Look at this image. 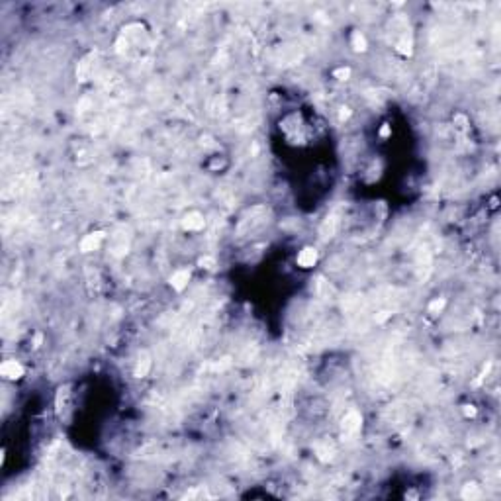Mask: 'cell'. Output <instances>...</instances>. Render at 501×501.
I'll use <instances>...</instances> for the list:
<instances>
[{"instance_id":"obj_1","label":"cell","mask_w":501,"mask_h":501,"mask_svg":"<svg viewBox=\"0 0 501 501\" xmlns=\"http://www.w3.org/2000/svg\"><path fill=\"white\" fill-rule=\"evenodd\" d=\"M360 413L358 411H349L343 419V437H355L360 431Z\"/></svg>"},{"instance_id":"obj_2","label":"cell","mask_w":501,"mask_h":501,"mask_svg":"<svg viewBox=\"0 0 501 501\" xmlns=\"http://www.w3.org/2000/svg\"><path fill=\"white\" fill-rule=\"evenodd\" d=\"M0 372H2V376L8 378V380H18V378L24 376V366H22L20 362H16V360H6V362L0 366Z\"/></svg>"},{"instance_id":"obj_3","label":"cell","mask_w":501,"mask_h":501,"mask_svg":"<svg viewBox=\"0 0 501 501\" xmlns=\"http://www.w3.org/2000/svg\"><path fill=\"white\" fill-rule=\"evenodd\" d=\"M204 225H206V221L200 212H188L182 219V227L186 231H200V229H204Z\"/></svg>"},{"instance_id":"obj_4","label":"cell","mask_w":501,"mask_h":501,"mask_svg":"<svg viewBox=\"0 0 501 501\" xmlns=\"http://www.w3.org/2000/svg\"><path fill=\"white\" fill-rule=\"evenodd\" d=\"M102 239H104V233H102V231H96V233H90V235H86V237L80 241V251H82V253H90V251H96V249L100 247Z\"/></svg>"},{"instance_id":"obj_5","label":"cell","mask_w":501,"mask_h":501,"mask_svg":"<svg viewBox=\"0 0 501 501\" xmlns=\"http://www.w3.org/2000/svg\"><path fill=\"white\" fill-rule=\"evenodd\" d=\"M315 263H317V251L313 247H304L300 251V255H298V264L302 268H310Z\"/></svg>"},{"instance_id":"obj_6","label":"cell","mask_w":501,"mask_h":501,"mask_svg":"<svg viewBox=\"0 0 501 501\" xmlns=\"http://www.w3.org/2000/svg\"><path fill=\"white\" fill-rule=\"evenodd\" d=\"M188 280H190V270H188V268H180V270H176V272L172 274L170 286L180 292V290H184V288L188 286Z\"/></svg>"},{"instance_id":"obj_7","label":"cell","mask_w":501,"mask_h":501,"mask_svg":"<svg viewBox=\"0 0 501 501\" xmlns=\"http://www.w3.org/2000/svg\"><path fill=\"white\" fill-rule=\"evenodd\" d=\"M149 370H151V355L143 351L139 358H137V364H135V376L137 378H145L147 374H149Z\"/></svg>"},{"instance_id":"obj_8","label":"cell","mask_w":501,"mask_h":501,"mask_svg":"<svg viewBox=\"0 0 501 501\" xmlns=\"http://www.w3.org/2000/svg\"><path fill=\"white\" fill-rule=\"evenodd\" d=\"M460 496H462V500H468V501L480 500V498H482V490H480L478 484H466V486L462 488Z\"/></svg>"},{"instance_id":"obj_9","label":"cell","mask_w":501,"mask_h":501,"mask_svg":"<svg viewBox=\"0 0 501 501\" xmlns=\"http://www.w3.org/2000/svg\"><path fill=\"white\" fill-rule=\"evenodd\" d=\"M335 229H337V217H335V215H329V217L323 221V225H321V235L325 239L331 237L335 233Z\"/></svg>"},{"instance_id":"obj_10","label":"cell","mask_w":501,"mask_h":501,"mask_svg":"<svg viewBox=\"0 0 501 501\" xmlns=\"http://www.w3.org/2000/svg\"><path fill=\"white\" fill-rule=\"evenodd\" d=\"M353 49L355 51H366V39L360 31H355L353 33Z\"/></svg>"},{"instance_id":"obj_11","label":"cell","mask_w":501,"mask_h":501,"mask_svg":"<svg viewBox=\"0 0 501 501\" xmlns=\"http://www.w3.org/2000/svg\"><path fill=\"white\" fill-rule=\"evenodd\" d=\"M443 308H445V300H443V298H441V300H433V302L429 304V313L437 315V313L443 310Z\"/></svg>"},{"instance_id":"obj_12","label":"cell","mask_w":501,"mask_h":501,"mask_svg":"<svg viewBox=\"0 0 501 501\" xmlns=\"http://www.w3.org/2000/svg\"><path fill=\"white\" fill-rule=\"evenodd\" d=\"M200 266H202V268H214L215 261L212 257H202V259H200Z\"/></svg>"},{"instance_id":"obj_13","label":"cell","mask_w":501,"mask_h":501,"mask_svg":"<svg viewBox=\"0 0 501 501\" xmlns=\"http://www.w3.org/2000/svg\"><path fill=\"white\" fill-rule=\"evenodd\" d=\"M349 74H351L349 69H339V71H335V76H339V80H345Z\"/></svg>"},{"instance_id":"obj_14","label":"cell","mask_w":501,"mask_h":501,"mask_svg":"<svg viewBox=\"0 0 501 501\" xmlns=\"http://www.w3.org/2000/svg\"><path fill=\"white\" fill-rule=\"evenodd\" d=\"M464 413H466V415H470V417H474V415H476V407H474V406H466V407H464Z\"/></svg>"}]
</instances>
